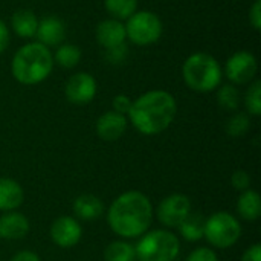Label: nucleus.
<instances>
[{"label":"nucleus","mask_w":261,"mask_h":261,"mask_svg":"<svg viewBox=\"0 0 261 261\" xmlns=\"http://www.w3.org/2000/svg\"><path fill=\"white\" fill-rule=\"evenodd\" d=\"M153 222V205L141 191H125L118 196L107 211L110 229L122 239L144 236Z\"/></svg>","instance_id":"f257e3e1"},{"label":"nucleus","mask_w":261,"mask_h":261,"mask_svg":"<svg viewBox=\"0 0 261 261\" xmlns=\"http://www.w3.org/2000/svg\"><path fill=\"white\" fill-rule=\"evenodd\" d=\"M177 102L167 90H148L133 101L128 112L133 127L145 135L154 136L165 132L174 121Z\"/></svg>","instance_id":"f03ea898"},{"label":"nucleus","mask_w":261,"mask_h":261,"mask_svg":"<svg viewBox=\"0 0 261 261\" xmlns=\"http://www.w3.org/2000/svg\"><path fill=\"white\" fill-rule=\"evenodd\" d=\"M54 55L49 47L41 43H28L21 46L11 63L14 80L23 86H35L43 83L52 72Z\"/></svg>","instance_id":"7ed1b4c3"},{"label":"nucleus","mask_w":261,"mask_h":261,"mask_svg":"<svg viewBox=\"0 0 261 261\" xmlns=\"http://www.w3.org/2000/svg\"><path fill=\"white\" fill-rule=\"evenodd\" d=\"M182 76L191 90L208 93L222 84L223 70L213 55L206 52H196L185 60L182 66Z\"/></svg>","instance_id":"20e7f679"},{"label":"nucleus","mask_w":261,"mask_h":261,"mask_svg":"<svg viewBox=\"0 0 261 261\" xmlns=\"http://www.w3.org/2000/svg\"><path fill=\"white\" fill-rule=\"evenodd\" d=\"M135 251L139 261H174L180 252V242L168 229H153L141 236Z\"/></svg>","instance_id":"39448f33"},{"label":"nucleus","mask_w":261,"mask_h":261,"mask_svg":"<svg viewBox=\"0 0 261 261\" xmlns=\"http://www.w3.org/2000/svg\"><path fill=\"white\" fill-rule=\"evenodd\" d=\"M242 236V225L236 216L226 211H217L205 219L203 237L217 249L232 248Z\"/></svg>","instance_id":"423d86ee"},{"label":"nucleus","mask_w":261,"mask_h":261,"mask_svg":"<svg viewBox=\"0 0 261 261\" xmlns=\"http://www.w3.org/2000/svg\"><path fill=\"white\" fill-rule=\"evenodd\" d=\"M127 38L138 46H150L162 35V21L151 11H136L127 18Z\"/></svg>","instance_id":"0eeeda50"},{"label":"nucleus","mask_w":261,"mask_h":261,"mask_svg":"<svg viewBox=\"0 0 261 261\" xmlns=\"http://www.w3.org/2000/svg\"><path fill=\"white\" fill-rule=\"evenodd\" d=\"M191 211H193V206H191V200L188 199V196L176 193V194H170L159 203L156 214H158V220L165 228L173 229V228H177L188 217Z\"/></svg>","instance_id":"6e6552de"},{"label":"nucleus","mask_w":261,"mask_h":261,"mask_svg":"<svg viewBox=\"0 0 261 261\" xmlns=\"http://www.w3.org/2000/svg\"><path fill=\"white\" fill-rule=\"evenodd\" d=\"M258 70V63L254 54L248 50H239L232 54L225 66V75L232 84L251 83Z\"/></svg>","instance_id":"1a4fd4ad"},{"label":"nucleus","mask_w":261,"mask_h":261,"mask_svg":"<svg viewBox=\"0 0 261 261\" xmlns=\"http://www.w3.org/2000/svg\"><path fill=\"white\" fill-rule=\"evenodd\" d=\"M96 90V80L87 72L73 73L64 86V95L67 101L75 106H86L93 101Z\"/></svg>","instance_id":"9d476101"},{"label":"nucleus","mask_w":261,"mask_h":261,"mask_svg":"<svg viewBox=\"0 0 261 261\" xmlns=\"http://www.w3.org/2000/svg\"><path fill=\"white\" fill-rule=\"evenodd\" d=\"M49 236H50V240L58 248L69 249L80 243V240L83 237V228L75 217L61 216L52 222Z\"/></svg>","instance_id":"9b49d317"},{"label":"nucleus","mask_w":261,"mask_h":261,"mask_svg":"<svg viewBox=\"0 0 261 261\" xmlns=\"http://www.w3.org/2000/svg\"><path fill=\"white\" fill-rule=\"evenodd\" d=\"M127 130V118L113 110L106 112L96 121V135L106 142L118 141Z\"/></svg>","instance_id":"f8f14e48"},{"label":"nucleus","mask_w":261,"mask_h":261,"mask_svg":"<svg viewBox=\"0 0 261 261\" xmlns=\"http://www.w3.org/2000/svg\"><path fill=\"white\" fill-rule=\"evenodd\" d=\"M66 35V26L64 21L55 15L44 17L38 20V28L35 37L38 38V43H41L46 47L60 46Z\"/></svg>","instance_id":"ddd939ff"},{"label":"nucleus","mask_w":261,"mask_h":261,"mask_svg":"<svg viewBox=\"0 0 261 261\" xmlns=\"http://www.w3.org/2000/svg\"><path fill=\"white\" fill-rule=\"evenodd\" d=\"M96 40H98L99 46L106 47V50L124 44L127 40L125 24L115 18L101 21L96 26Z\"/></svg>","instance_id":"4468645a"},{"label":"nucleus","mask_w":261,"mask_h":261,"mask_svg":"<svg viewBox=\"0 0 261 261\" xmlns=\"http://www.w3.org/2000/svg\"><path fill=\"white\" fill-rule=\"evenodd\" d=\"M31 225L24 214L17 211H9L0 216V239L5 240H20L29 234Z\"/></svg>","instance_id":"2eb2a0df"},{"label":"nucleus","mask_w":261,"mask_h":261,"mask_svg":"<svg viewBox=\"0 0 261 261\" xmlns=\"http://www.w3.org/2000/svg\"><path fill=\"white\" fill-rule=\"evenodd\" d=\"M24 199L21 185L9 177H0V211H15Z\"/></svg>","instance_id":"dca6fc26"},{"label":"nucleus","mask_w":261,"mask_h":261,"mask_svg":"<svg viewBox=\"0 0 261 261\" xmlns=\"http://www.w3.org/2000/svg\"><path fill=\"white\" fill-rule=\"evenodd\" d=\"M72 210L75 216L81 220L92 222L102 216L104 213V203L99 197L93 194H81L73 200Z\"/></svg>","instance_id":"f3484780"},{"label":"nucleus","mask_w":261,"mask_h":261,"mask_svg":"<svg viewBox=\"0 0 261 261\" xmlns=\"http://www.w3.org/2000/svg\"><path fill=\"white\" fill-rule=\"evenodd\" d=\"M239 216L246 222H255L261 216V197L254 190H246L240 194L237 200Z\"/></svg>","instance_id":"a211bd4d"},{"label":"nucleus","mask_w":261,"mask_h":261,"mask_svg":"<svg viewBox=\"0 0 261 261\" xmlns=\"http://www.w3.org/2000/svg\"><path fill=\"white\" fill-rule=\"evenodd\" d=\"M11 24L14 32L21 38H34L38 28L37 15L29 9H18L12 14Z\"/></svg>","instance_id":"6ab92c4d"},{"label":"nucleus","mask_w":261,"mask_h":261,"mask_svg":"<svg viewBox=\"0 0 261 261\" xmlns=\"http://www.w3.org/2000/svg\"><path fill=\"white\" fill-rule=\"evenodd\" d=\"M203 226H205V217L197 213H190L188 217L177 226L180 236L187 242H199L203 239Z\"/></svg>","instance_id":"aec40b11"},{"label":"nucleus","mask_w":261,"mask_h":261,"mask_svg":"<svg viewBox=\"0 0 261 261\" xmlns=\"http://www.w3.org/2000/svg\"><path fill=\"white\" fill-rule=\"evenodd\" d=\"M106 261H135L136 251L135 246L127 243L125 240H115L109 243L104 249Z\"/></svg>","instance_id":"412c9836"},{"label":"nucleus","mask_w":261,"mask_h":261,"mask_svg":"<svg viewBox=\"0 0 261 261\" xmlns=\"http://www.w3.org/2000/svg\"><path fill=\"white\" fill-rule=\"evenodd\" d=\"M54 61L64 69H72L81 61V49L70 43L60 44L55 50Z\"/></svg>","instance_id":"4be33fe9"},{"label":"nucleus","mask_w":261,"mask_h":261,"mask_svg":"<svg viewBox=\"0 0 261 261\" xmlns=\"http://www.w3.org/2000/svg\"><path fill=\"white\" fill-rule=\"evenodd\" d=\"M107 12L115 20H127L138 11V0H104Z\"/></svg>","instance_id":"5701e85b"},{"label":"nucleus","mask_w":261,"mask_h":261,"mask_svg":"<svg viewBox=\"0 0 261 261\" xmlns=\"http://www.w3.org/2000/svg\"><path fill=\"white\" fill-rule=\"evenodd\" d=\"M217 102L222 109L234 112L240 104V93L234 84H223L217 92Z\"/></svg>","instance_id":"b1692460"},{"label":"nucleus","mask_w":261,"mask_h":261,"mask_svg":"<svg viewBox=\"0 0 261 261\" xmlns=\"http://www.w3.org/2000/svg\"><path fill=\"white\" fill-rule=\"evenodd\" d=\"M251 127V119L246 113H236L226 122V133L231 138H240L248 133Z\"/></svg>","instance_id":"393cba45"},{"label":"nucleus","mask_w":261,"mask_h":261,"mask_svg":"<svg viewBox=\"0 0 261 261\" xmlns=\"http://www.w3.org/2000/svg\"><path fill=\"white\" fill-rule=\"evenodd\" d=\"M245 106L246 110L254 115V116H260L261 115V83L260 81H254L251 84V87L246 92L245 96Z\"/></svg>","instance_id":"a878e982"},{"label":"nucleus","mask_w":261,"mask_h":261,"mask_svg":"<svg viewBox=\"0 0 261 261\" xmlns=\"http://www.w3.org/2000/svg\"><path fill=\"white\" fill-rule=\"evenodd\" d=\"M231 185H232V188L236 191H240V193L249 190L251 188V176H249V173L245 171V170L234 171L232 176H231Z\"/></svg>","instance_id":"bb28decb"},{"label":"nucleus","mask_w":261,"mask_h":261,"mask_svg":"<svg viewBox=\"0 0 261 261\" xmlns=\"http://www.w3.org/2000/svg\"><path fill=\"white\" fill-rule=\"evenodd\" d=\"M185 261H219L217 254L211 249V248H206V246H202V248H196Z\"/></svg>","instance_id":"cd10ccee"},{"label":"nucleus","mask_w":261,"mask_h":261,"mask_svg":"<svg viewBox=\"0 0 261 261\" xmlns=\"http://www.w3.org/2000/svg\"><path fill=\"white\" fill-rule=\"evenodd\" d=\"M132 104L133 101L127 96V95H116L112 101V107H113V112L116 113H121V115H128L130 109H132Z\"/></svg>","instance_id":"c85d7f7f"},{"label":"nucleus","mask_w":261,"mask_h":261,"mask_svg":"<svg viewBox=\"0 0 261 261\" xmlns=\"http://www.w3.org/2000/svg\"><path fill=\"white\" fill-rule=\"evenodd\" d=\"M128 50H127V46L125 43L118 46V47H113V49H107V54H106V58L109 60V63L112 64H119L125 60Z\"/></svg>","instance_id":"c756f323"},{"label":"nucleus","mask_w":261,"mask_h":261,"mask_svg":"<svg viewBox=\"0 0 261 261\" xmlns=\"http://www.w3.org/2000/svg\"><path fill=\"white\" fill-rule=\"evenodd\" d=\"M249 24L255 29H261V0H255L249 11Z\"/></svg>","instance_id":"7c9ffc66"},{"label":"nucleus","mask_w":261,"mask_h":261,"mask_svg":"<svg viewBox=\"0 0 261 261\" xmlns=\"http://www.w3.org/2000/svg\"><path fill=\"white\" fill-rule=\"evenodd\" d=\"M240 261H261V245L260 243H255L252 246H249L243 255H242V260Z\"/></svg>","instance_id":"2f4dec72"},{"label":"nucleus","mask_w":261,"mask_h":261,"mask_svg":"<svg viewBox=\"0 0 261 261\" xmlns=\"http://www.w3.org/2000/svg\"><path fill=\"white\" fill-rule=\"evenodd\" d=\"M9 261H41V258L34 251H20L14 254Z\"/></svg>","instance_id":"473e14b6"},{"label":"nucleus","mask_w":261,"mask_h":261,"mask_svg":"<svg viewBox=\"0 0 261 261\" xmlns=\"http://www.w3.org/2000/svg\"><path fill=\"white\" fill-rule=\"evenodd\" d=\"M9 44V29L5 24L3 20H0V54L8 47Z\"/></svg>","instance_id":"72a5a7b5"}]
</instances>
